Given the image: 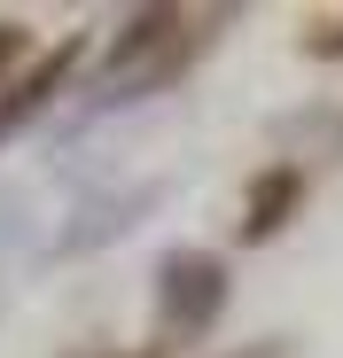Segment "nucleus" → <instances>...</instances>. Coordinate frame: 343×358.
Returning <instances> with one entry per match:
<instances>
[{"label":"nucleus","instance_id":"1","mask_svg":"<svg viewBox=\"0 0 343 358\" xmlns=\"http://www.w3.org/2000/svg\"><path fill=\"white\" fill-rule=\"evenodd\" d=\"M218 304H226V265L211 250H172L156 265V312L172 335H203L218 320Z\"/></svg>","mask_w":343,"mask_h":358},{"label":"nucleus","instance_id":"2","mask_svg":"<svg viewBox=\"0 0 343 358\" xmlns=\"http://www.w3.org/2000/svg\"><path fill=\"white\" fill-rule=\"evenodd\" d=\"M71 63H78V39H63V47H47L39 63H31V78H16L8 94H0V141H8L16 125H31V117L55 101V86L71 78Z\"/></svg>","mask_w":343,"mask_h":358},{"label":"nucleus","instance_id":"3","mask_svg":"<svg viewBox=\"0 0 343 358\" xmlns=\"http://www.w3.org/2000/svg\"><path fill=\"white\" fill-rule=\"evenodd\" d=\"M297 195H304V179H297L289 164L258 171V187H250V218H242V242H273V226H289Z\"/></svg>","mask_w":343,"mask_h":358},{"label":"nucleus","instance_id":"4","mask_svg":"<svg viewBox=\"0 0 343 358\" xmlns=\"http://www.w3.org/2000/svg\"><path fill=\"white\" fill-rule=\"evenodd\" d=\"M172 31H180V16H172V8H141V16L125 24V39H118V47H109V71H118V78H125V71L141 63V55H148V47H164Z\"/></svg>","mask_w":343,"mask_h":358},{"label":"nucleus","instance_id":"5","mask_svg":"<svg viewBox=\"0 0 343 358\" xmlns=\"http://www.w3.org/2000/svg\"><path fill=\"white\" fill-rule=\"evenodd\" d=\"M16 55H24V31H16V24H0V71H8Z\"/></svg>","mask_w":343,"mask_h":358},{"label":"nucleus","instance_id":"6","mask_svg":"<svg viewBox=\"0 0 343 358\" xmlns=\"http://www.w3.org/2000/svg\"><path fill=\"white\" fill-rule=\"evenodd\" d=\"M312 55H343V24H335V31H320V39H312Z\"/></svg>","mask_w":343,"mask_h":358},{"label":"nucleus","instance_id":"7","mask_svg":"<svg viewBox=\"0 0 343 358\" xmlns=\"http://www.w3.org/2000/svg\"><path fill=\"white\" fill-rule=\"evenodd\" d=\"M133 358H156V350H133Z\"/></svg>","mask_w":343,"mask_h":358}]
</instances>
